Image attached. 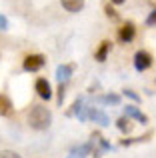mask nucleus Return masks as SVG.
Wrapping results in <instances>:
<instances>
[{"instance_id": "f257e3e1", "label": "nucleus", "mask_w": 156, "mask_h": 158, "mask_svg": "<svg viewBox=\"0 0 156 158\" xmlns=\"http://www.w3.org/2000/svg\"><path fill=\"white\" fill-rule=\"evenodd\" d=\"M28 124L34 130H46L52 124V112L46 106H32L30 114H28Z\"/></svg>"}, {"instance_id": "f03ea898", "label": "nucleus", "mask_w": 156, "mask_h": 158, "mask_svg": "<svg viewBox=\"0 0 156 158\" xmlns=\"http://www.w3.org/2000/svg\"><path fill=\"white\" fill-rule=\"evenodd\" d=\"M44 64H46V58H44L42 54H28L22 62V68L26 70V72H38Z\"/></svg>"}, {"instance_id": "7ed1b4c3", "label": "nucleus", "mask_w": 156, "mask_h": 158, "mask_svg": "<svg viewBox=\"0 0 156 158\" xmlns=\"http://www.w3.org/2000/svg\"><path fill=\"white\" fill-rule=\"evenodd\" d=\"M136 38V26H134V22H124L120 28H118V40H120L122 44H130L132 40Z\"/></svg>"}, {"instance_id": "20e7f679", "label": "nucleus", "mask_w": 156, "mask_h": 158, "mask_svg": "<svg viewBox=\"0 0 156 158\" xmlns=\"http://www.w3.org/2000/svg\"><path fill=\"white\" fill-rule=\"evenodd\" d=\"M150 66H152V56H150V52L138 50L134 54V68H136L138 72H144V70L150 68Z\"/></svg>"}, {"instance_id": "39448f33", "label": "nucleus", "mask_w": 156, "mask_h": 158, "mask_svg": "<svg viewBox=\"0 0 156 158\" xmlns=\"http://www.w3.org/2000/svg\"><path fill=\"white\" fill-rule=\"evenodd\" d=\"M34 90L42 100H50L52 98V86H50V82H48L46 78H38L36 84H34Z\"/></svg>"}, {"instance_id": "423d86ee", "label": "nucleus", "mask_w": 156, "mask_h": 158, "mask_svg": "<svg viewBox=\"0 0 156 158\" xmlns=\"http://www.w3.org/2000/svg\"><path fill=\"white\" fill-rule=\"evenodd\" d=\"M124 116H128L130 120H136V122H140V124H148V116H146L142 110H138L134 104H126L124 106Z\"/></svg>"}, {"instance_id": "0eeeda50", "label": "nucleus", "mask_w": 156, "mask_h": 158, "mask_svg": "<svg viewBox=\"0 0 156 158\" xmlns=\"http://www.w3.org/2000/svg\"><path fill=\"white\" fill-rule=\"evenodd\" d=\"M74 64H60L58 68H56V78L60 80V84H64V82L70 80V76L74 74Z\"/></svg>"}, {"instance_id": "6e6552de", "label": "nucleus", "mask_w": 156, "mask_h": 158, "mask_svg": "<svg viewBox=\"0 0 156 158\" xmlns=\"http://www.w3.org/2000/svg\"><path fill=\"white\" fill-rule=\"evenodd\" d=\"M110 48H112V42H110V40H102L100 46H98L96 52H94V60L104 62L106 58H108V54H110Z\"/></svg>"}, {"instance_id": "1a4fd4ad", "label": "nucleus", "mask_w": 156, "mask_h": 158, "mask_svg": "<svg viewBox=\"0 0 156 158\" xmlns=\"http://www.w3.org/2000/svg\"><path fill=\"white\" fill-rule=\"evenodd\" d=\"M88 118L94 120L96 124H100V126H108V122H110L108 116H106L100 108H88Z\"/></svg>"}, {"instance_id": "9d476101", "label": "nucleus", "mask_w": 156, "mask_h": 158, "mask_svg": "<svg viewBox=\"0 0 156 158\" xmlns=\"http://www.w3.org/2000/svg\"><path fill=\"white\" fill-rule=\"evenodd\" d=\"M152 138V130H148L144 136H136V138H122L120 146H132V144H140V142H148Z\"/></svg>"}, {"instance_id": "9b49d317", "label": "nucleus", "mask_w": 156, "mask_h": 158, "mask_svg": "<svg viewBox=\"0 0 156 158\" xmlns=\"http://www.w3.org/2000/svg\"><path fill=\"white\" fill-rule=\"evenodd\" d=\"M60 4L68 12H80L84 8V0H60Z\"/></svg>"}, {"instance_id": "f8f14e48", "label": "nucleus", "mask_w": 156, "mask_h": 158, "mask_svg": "<svg viewBox=\"0 0 156 158\" xmlns=\"http://www.w3.org/2000/svg\"><path fill=\"white\" fill-rule=\"evenodd\" d=\"M70 154L80 156V158H86L88 154H92V144L86 142V144H80V146H74V148L70 150Z\"/></svg>"}, {"instance_id": "ddd939ff", "label": "nucleus", "mask_w": 156, "mask_h": 158, "mask_svg": "<svg viewBox=\"0 0 156 158\" xmlns=\"http://www.w3.org/2000/svg\"><path fill=\"white\" fill-rule=\"evenodd\" d=\"M12 112V100L6 94H0V116H10Z\"/></svg>"}, {"instance_id": "4468645a", "label": "nucleus", "mask_w": 156, "mask_h": 158, "mask_svg": "<svg viewBox=\"0 0 156 158\" xmlns=\"http://www.w3.org/2000/svg\"><path fill=\"white\" fill-rule=\"evenodd\" d=\"M96 102H100V104H120V96L118 94H104V96H98Z\"/></svg>"}, {"instance_id": "2eb2a0df", "label": "nucleus", "mask_w": 156, "mask_h": 158, "mask_svg": "<svg viewBox=\"0 0 156 158\" xmlns=\"http://www.w3.org/2000/svg\"><path fill=\"white\" fill-rule=\"evenodd\" d=\"M116 128L120 132H126V134H128L130 130H132V124H130V118L128 116H120V118L116 120Z\"/></svg>"}, {"instance_id": "dca6fc26", "label": "nucleus", "mask_w": 156, "mask_h": 158, "mask_svg": "<svg viewBox=\"0 0 156 158\" xmlns=\"http://www.w3.org/2000/svg\"><path fill=\"white\" fill-rule=\"evenodd\" d=\"M104 14L108 16L110 20H120V14H118V12L114 10V8L110 6V4H104Z\"/></svg>"}, {"instance_id": "f3484780", "label": "nucleus", "mask_w": 156, "mask_h": 158, "mask_svg": "<svg viewBox=\"0 0 156 158\" xmlns=\"http://www.w3.org/2000/svg\"><path fill=\"white\" fill-rule=\"evenodd\" d=\"M64 96H66V86L60 84V86H58V90H56V102H58V104H62Z\"/></svg>"}, {"instance_id": "a211bd4d", "label": "nucleus", "mask_w": 156, "mask_h": 158, "mask_svg": "<svg viewBox=\"0 0 156 158\" xmlns=\"http://www.w3.org/2000/svg\"><path fill=\"white\" fill-rule=\"evenodd\" d=\"M0 158H22L18 154V152H14V150H2L0 152Z\"/></svg>"}, {"instance_id": "6ab92c4d", "label": "nucleus", "mask_w": 156, "mask_h": 158, "mask_svg": "<svg viewBox=\"0 0 156 158\" xmlns=\"http://www.w3.org/2000/svg\"><path fill=\"white\" fill-rule=\"evenodd\" d=\"M146 26H156V8L146 16Z\"/></svg>"}, {"instance_id": "aec40b11", "label": "nucleus", "mask_w": 156, "mask_h": 158, "mask_svg": "<svg viewBox=\"0 0 156 158\" xmlns=\"http://www.w3.org/2000/svg\"><path fill=\"white\" fill-rule=\"evenodd\" d=\"M124 94H126V96H128V98H130V100H134V102H140V96H138V94H136V92H134V90H130V88H126V90H124Z\"/></svg>"}, {"instance_id": "412c9836", "label": "nucleus", "mask_w": 156, "mask_h": 158, "mask_svg": "<svg viewBox=\"0 0 156 158\" xmlns=\"http://www.w3.org/2000/svg\"><path fill=\"white\" fill-rule=\"evenodd\" d=\"M0 30H8V18L4 14H0Z\"/></svg>"}, {"instance_id": "4be33fe9", "label": "nucleus", "mask_w": 156, "mask_h": 158, "mask_svg": "<svg viewBox=\"0 0 156 158\" xmlns=\"http://www.w3.org/2000/svg\"><path fill=\"white\" fill-rule=\"evenodd\" d=\"M110 2H112V4H124L126 0H110Z\"/></svg>"}, {"instance_id": "5701e85b", "label": "nucleus", "mask_w": 156, "mask_h": 158, "mask_svg": "<svg viewBox=\"0 0 156 158\" xmlns=\"http://www.w3.org/2000/svg\"><path fill=\"white\" fill-rule=\"evenodd\" d=\"M66 158H80V156H74V154H70V156H66Z\"/></svg>"}]
</instances>
